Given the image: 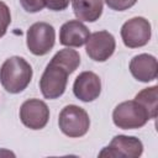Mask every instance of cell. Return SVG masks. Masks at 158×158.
Segmentation results:
<instances>
[{
	"label": "cell",
	"mask_w": 158,
	"mask_h": 158,
	"mask_svg": "<svg viewBox=\"0 0 158 158\" xmlns=\"http://www.w3.org/2000/svg\"><path fill=\"white\" fill-rule=\"evenodd\" d=\"M32 67L22 57L7 58L0 68V83L10 94L23 91L32 79Z\"/></svg>",
	"instance_id": "6da1fadb"
},
{
	"label": "cell",
	"mask_w": 158,
	"mask_h": 158,
	"mask_svg": "<svg viewBox=\"0 0 158 158\" xmlns=\"http://www.w3.org/2000/svg\"><path fill=\"white\" fill-rule=\"evenodd\" d=\"M151 120L147 110L136 100L118 104L112 112V121L116 127L122 130H136L143 127Z\"/></svg>",
	"instance_id": "7a4b0ae2"
},
{
	"label": "cell",
	"mask_w": 158,
	"mask_h": 158,
	"mask_svg": "<svg viewBox=\"0 0 158 158\" xmlns=\"http://www.w3.org/2000/svg\"><path fill=\"white\" fill-rule=\"evenodd\" d=\"M58 125L65 136L70 138H78L88 133L90 118L83 107L77 105H67L59 112Z\"/></svg>",
	"instance_id": "3957f363"
},
{
	"label": "cell",
	"mask_w": 158,
	"mask_h": 158,
	"mask_svg": "<svg viewBox=\"0 0 158 158\" xmlns=\"http://www.w3.org/2000/svg\"><path fill=\"white\" fill-rule=\"evenodd\" d=\"M69 74L70 73L64 67L51 59L40 79V89L42 95L49 100L62 96L65 91Z\"/></svg>",
	"instance_id": "277c9868"
},
{
	"label": "cell",
	"mask_w": 158,
	"mask_h": 158,
	"mask_svg": "<svg viewBox=\"0 0 158 158\" xmlns=\"http://www.w3.org/2000/svg\"><path fill=\"white\" fill-rule=\"evenodd\" d=\"M56 31L47 22H35L27 30L26 44L28 51L35 56L47 54L54 46Z\"/></svg>",
	"instance_id": "5b68a950"
},
{
	"label": "cell",
	"mask_w": 158,
	"mask_h": 158,
	"mask_svg": "<svg viewBox=\"0 0 158 158\" xmlns=\"http://www.w3.org/2000/svg\"><path fill=\"white\" fill-rule=\"evenodd\" d=\"M151 23L144 17L137 16L127 20L121 27V38L126 47L138 48L146 46L151 40Z\"/></svg>",
	"instance_id": "8992f818"
},
{
	"label": "cell",
	"mask_w": 158,
	"mask_h": 158,
	"mask_svg": "<svg viewBox=\"0 0 158 158\" xmlns=\"http://www.w3.org/2000/svg\"><path fill=\"white\" fill-rule=\"evenodd\" d=\"M143 153L142 142L133 136L118 135L115 136L110 144L99 153V157H114V158H138Z\"/></svg>",
	"instance_id": "52a82bcc"
},
{
	"label": "cell",
	"mask_w": 158,
	"mask_h": 158,
	"mask_svg": "<svg viewBox=\"0 0 158 158\" xmlns=\"http://www.w3.org/2000/svg\"><path fill=\"white\" fill-rule=\"evenodd\" d=\"M21 122L31 130H42L49 120V109L40 99H28L20 107Z\"/></svg>",
	"instance_id": "ba28073f"
},
{
	"label": "cell",
	"mask_w": 158,
	"mask_h": 158,
	"mask_svg": "<svg viewBox=\"0 0 158 158\" xmlns=\"http://www.w3.org/2000/svg\"><path fill=\"white\" fill-rule=\"evenodd\" d=\"M85 43L86 54L95 62L107 60L114 54L116 48L115 37L107 31H98L91 33Z\"/></svg>",
	"instance_id": "9c48e42d"
},
{
	"label": "cell",
	"mask_w": 158,
	"mask_h": 158,
	"mask_svg": "<svg viewBox=\"0 0 158 158\" xmlns=\"http://www.w3.org/2000/svg\"><path fill=\"white\" fill-rule=\"evenodd\" d=\"M73 93L79 100L84 102H91L96 100L101 93V80L99 75L90 70L80 73L74 80Z\"/></svg>",
	"instance_id": "30bf717a"
},
{
	"label": "cell",
	"mask_w": 158,
	"mask_h": 158,
	"mask_svg": "<svg viewBox=\"0 0 158 158\" xmlns=\"http://www.w3.org/2000/svg\"><path fill=\"white\" fill-rule=\"evenodd\" d=\"M130 72L138 81L148 83L154 80L158 74V63L156 57L148 53L135 56L130 62Z\"/></svg>",
	"instance_id": "8fae6325"
},
{
	"label": "cell",
	"mask_w": 158,
	"mask_h": 158,
	"mask_svg": "<svg viewBox=\"0 0 158 158\" xmlns=\"http://www.w3.org/2000/svg\"><path fill=\"white\" fill-rule=\"evenodd\" d=\"M89 36V28L80 20H69L59 30V43L65 47H81Z\"/></svg>",
	"instance_id": "7c38bea8"
},
{
	"label": "cell",
	"mask_w": 158,
	"mask_h": 158,
	"mask_svg": "<svg viewBox=\"0 0 158 158\" xmlns=\"http://www.w3.org/2000/svg\"><path fill=\"white\" fill-rule=\"evenodd\" d=\"M73 10L78 20L95 22L102 14V0H72Z\"/></svg>",
	"instance_id": "4fadbf2b"
},
{
	"label": "cell",
	"mask_w": 158,
	"mask_h": 158,
	"mask_svg": "<svg viewBox=\"0 0 158 158\" xmlns=\"http://www.w3.org/2000/svg\"><path fill=\"white\" fill-rule=\"evenodd\" d=\"M135 100L147 110L151 120L157 117V106H158V86L157 85L141 90L135 96Z\"/></svg>",
	"instance_id": "5bb4252c"
},
{
	"label": "cell",
	"mask_w": 158,
	"mask_h": 158,
	"mask_svg": "<svg viewBox=\"0 0 158 158\" xmlns=\"http://www.w3.org/2000/svg\"><path fill=\"white\" fill-rule=\"evenodd\" d=\"M52 60L58 63V64H60L62 67H64L72 74L80 64V56L75 49H70L68 47V48L58 51L53 56Z\"/></svg>",
	"instance_id": "9a60e30c"
},
{
	"label": "cell",
	"mask_w": 158,
	"mask_h": 158,
	"mask_svg": "<svg viewBox=\"0 0 158 158\" xmlns=\"http://www.w3.org/2000/svg\"><path fill=\"white\" fill-rule=\"evenodd\" d=\"M10 23H11L10 9L5 2L0 1V38L2 36H5Z\"/></svg>",
	"instance_id": "2e32d148"
},
{
	"label": "cell",
	"mask_w": 158,
	"mask_h": 158,
	"mask_svg": "<svg viewBox=\"0 0 158 158\" xmlns=\"http://www.w3.org/2000/svg\"><path fill=\"white\" fill-rule=\"evenodd\" d=\"M106 5L115 11H125L128 10L130 7H132L137 0H105Z\"/></svg>",
	"instance_id": "e0dca14e"
},
{
	"label": "cell",
	"mask_w": 158,
	"mask_h": 158,
	"mask_svg": "<svg viewBox=\"0 0 158 158\" xmlns=\"http://www.w3.org/2000/svg\"><path fill=\"white\" fill-rule=\"evenodd\" d=\"M20 4L25 11L31 12V14L38 12L43 10V7L46 6L44 0H20Z\"/></svg>",
	"instance_id": "ac0fdd59"
},
{
	"label": "cell",
	"mask_w": 158,
	"mask_h": 158,
	"mask_svg": "<svg viewBox=\"0 0 158 158\" xmlns=\"http://www.w3.org/2000/svg\"><path fill=\"white\" fill-rule=\"evenodd\" d=\"M72 0H44L46 6L52 11H63L65 10Z\"/></svg>",
	"instance_id": "d6986e66"
}]
</instances>
